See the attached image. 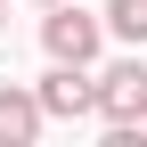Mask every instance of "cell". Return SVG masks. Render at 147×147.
<instances>
[{
  "instance_id": "cell-1",
  "label": "cell",
  "mask_w": 147,
  "mask_h": 147,
  "mask_svg": "<svg viewBox=\"0 0 147 147\" xmlns=\"http://www.w3.org/2000/svg\"><path fill=\"white\" fill-rule=\"evenodd\" d=\"M41 49L57 65H98V49H106V25L90 8H74V0H49V16H41Z\"/></svg>"
},
{
  "instance_id": "cell-2",
  "label": "cell",
  "mask_w": 147,
  "mask_h": 147,
  "mask_svg": "<svg viewBox=\"0 0 147 147\" xmlns=\"http://www.w3.org/2000/svg\"><path fill=\"white\" fill-rule=\"evenodd\" d=\"M98 90V123H147V57H115L90 74Z\"/></svg>"
},
{
  "instance_id": "cell-3",
  "label": "cell",
  "mask_w": 147,
  "mask_h": 147,
  "mask_svg": "<svg viewBox=\"0 0 147 147\" xmlns=\"http://www.w3.org/2000/svg\"><path fill=\"white\" fill-rule=\"evenodd\" d=\"M33 98H41V115H49V123H90V115H98L90 65H57V57H49V74L33 82Z\"/></svg>"
},
{
  "instance_id": "cell-4",
  "label": "cell",
  "mask_w": 147,
  "mask_h": 147,
  "mask_svg": "<svg viewBox=\"0 0 147 147\" xmlns=\"http://www.w3.org/2000/svg\"><path fill=\"white\" fill-rule=\"evenodd\" d=\"M49 131L41 98H33V82H0V147H33Z\"/></svg>"
},
{
  "instance_id": "cell-5",
  "label": "cell",
  "mask_w": 147,
  "mask_h": 147,
  "mask_svg": "<svg viewBox=\"0 0 147 147\" xmlns=\"http://www.w3.org/2000/svg\"><path fill=\"white\" fill-rule=\"evenodd\" d=\"M115 41H131V49H147V0H106V16H98Z\"/></svg>"
},
{
  "instance_id": "cell-6",
  "label": "cell",
  "mask_w": 147,
  "mask_h": 147,
  "mask_svg": "<svg viewBox=\"0 0 147 147\" xmlns=\"http://www.w3.org/2000/svg\"><path fill=\"white\" fill-rule=\"evenodd\" d=\"M0 33H8V0H0Z\"/></svg>"
},
{
  "instance_id": "cell-7",
  "label": "cell",
  "mask_w": 147,
  "mask_h": 147,
  "mask_svg": "<svg viewBox=\"0 0 147 147\" xmlns=\"http://www.w3.org/2000/svg\"><path fill=\"white\" fill-rule=\"evenodd\" d=\"M41 8H49V0H41Z\"/></svg>"
}]
</instances>
